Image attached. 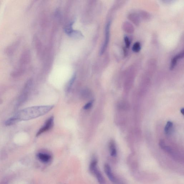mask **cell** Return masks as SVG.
<instances>
[{
  "instance_id": "7",
  "label": "cell",
  "mask_w": 184,
  "mask_h": 184,
  "mask_svg": "<svg viewBox=\"0 0 184 184\" xmlns=\"http://www.w3.org/2000/svg\"><path fill=\"white\" fill-rule=\"evenodd\" d=\"M38 159L43 162L47 163L51 159V157L48 154L39 153L37 155Z\"/></svg>"
},
{
  "instance_id": "18",
  "label": "cell",
  "mask_w": 184,
  "mask_h": 184,
  "mask_svg": "<svg viewBox=\"0 0 184 184\" xmlns=\"http://www.w3.org/2000/svg\"><path fill=\"white\" fill-rule=\"evenodd\" d=\"M181 113H182V115H184V108H182L181 109Z\"/></svg>"
},
{
  "instance_id": "17",
  "label": "cell",
  "mask_w": 184,
  "mask_h": 184,
  "mask_svg": "<svg viewBox=\"0 0 184 184\" xmlns=\"http://www.w3.org/2000/svg\"><path fill=\"white\" fill-rule=\"evenodd\" d=\"M124 41H125L126 47L127 48H128L130 47V42L128 38L126 36L124 38Z\"/></svg>"
},
{
  "instance_id": "16",
  "label": "cell",
  "mask_w": 184,
  "mask_h": 184,
  "mask_svg": "<svg viewBox=\"0 0 184 184\" xmlns=\"http://www.w3.org/2000/svg\"><path fill=\"white\" fill-rule=\"evenodd\" d=\"M93 100L90 101L89 103L86 104L84 106V109L85 110H87L90 109L93 106Z\"/></svg>"
},
{
  "instance_id": "15",
  "label": "cell",
  "mask_w": 184,
  "mask_h": 184,
  "mask_svg": "<svg viewBox=\"0 0 184 184\" xmlns=\"http://www.w3.org/2000/svg\"><path fill=\"white\" fill-rule=\"evenodd\" d=\"M76 77V75L75 74V75H74L73 76L72 78H71L70 81L69 82L67 88V91L68 92L70 90V89L71 88V87H72L74 81L75 80Z\"/></svg>"
},
{
  "instance_id": "11",
  "label": "cell",
  "mask_w": 184,
  "mask_h": 184,
  "mask_svg": "<svg viewBox=\"0 0 184 184\" xmlns=\"http://www.w3.org/2000/svg\"><path fill=\"white\" fill-rule=\"evenodd\" d=\"M97 161L96 159L93 160L90 163L89 169L91 173H94L95 171L97 170Z\"/></svg>"
},
{
  "instance_id": "14",
  "label": "cell",
  "mask_w": 184,
  "mask_h": 184,
  "mask_svg": "<svg viewBox=\"0 0 184 184\" xmlns=\"http://www.w3.org/2000/svg\"><path fill=\"white\" fill-rule=\"evenodd\" d=\"M141 50V45L139 42H136L133 45V50L134 52L138 53Z\"/></svg>"
},
{
  "instance_id": "2",
  "label": "cell",
  "mask_w": 184,
  "mask_h": 184,
  "mask_svg": "<svg viewBox=\"0 0 184 184\" xmlns=\"http://www.w3.org/2000/svg\"><path fill=\"white\" fill-rule=\"evenodd\" d=\"M53 124H54V117H51L47 120L45 125L38 130L36 135L37 137L40 136L43 133L50 130L53 127Z\"/></svg>"
},
{
  "instance_id": "4",
  "label": "cell",
  "mask_w": 184,
  "mask_h": 184,
  "mask_svg": "<svg viewBox=\"0 0 184 184\" xmlns=\"http://www.w3.org/2000/svg\"><path fill=\"white\" fill-rule=\"evenodd\" d=\"M30 82H29L26 84V87L24 89L23 93H22L21 95L20 96V99L19 100L18 105H20L21 104H23L26 100L27 97V96L28 92L29 91L30 87L31 84Z\"/></svg>"
},
{
  "instance_id": "9",
  "label": "cell",
  "mask_w": 184,
  "mask_h": 184,
  "mask_svg": "<svg viewBox=\"0 0 184 184\" xmlns=\"http://www.w3.org/2000/svg\"><path fill=\"white\" fill-rule=\"evenodd\" d=\"M93 173L95 175L99 183L100 184H103L104 180L103 175L101 172L97 169Z\"/></svg>"
},
{
  "instance_id": "1",
  "label": "cell",
  "mask_w": 184,
  "mask_h": 184,
  "mask_svg": "<svg viewBox=\"0 0 184 184\" xmlns=\"http://www.w3.org/2000/svg\"><path fill=\"white\" fill-rule=\"evenodd\" d=\"M54 108L53 105L31 107L19 111L14 116L7 120L6 126L13 125L21 121H28L45 115Z\"/></svg>"
},
{
  "instance_id": "12",
  "label": "cell",
  "mask_w": 184,
  "mask_h": 184,
  "mask_svg": "<svg viewBox=\"0 0 184 184\" xmlns=\"http://www.w3.org/2000/svg\"><path fill=\"white\" fill-rule=\"evenodd\" d=\"M73 22H72L68 25L65 27V32L67 35H69L73 31V29L72 26L73 25Z\"/></svg>"
},
{
  "instance_id": "13",
  "label": "cell",
  "mask_w": 184,
  "mask_h": 184,
  "mask_svg": "<svg viewBox=\"0 0 184 184\" xmlns=\"http://www.w3.org/2000/svg\"><path fill=\"white\" fill-rule=\"evenodd\" d=\"M69 35L73 38H82L83 37L82 34L80 32L74 30Z\"/></svg>"
},
{
  "instance_id": "10",
  "label": "cell",
  "mask_w": 184,
  "mask_h": 184,
  "mask_svg": "<svg viewBox=\"0 0 184 184\" xmlns=\"http://www.w3.org/2000/svg\"><path fill=\"white\" fill-rule=\"evenodd\" d=\"M173 126V124L172 122H168L165 127L164 130L166 134L170 135L171 133L172 128Z\"/></svg>"
},
{
  "instance_id": "6",
  "label": "cell",
  "mask_w": 184,
  "mask_h": 184,
  "mask_svg": "<svg viewBox=\"0 0 184 184\" xmlns=\"http://www.w3.org/2000/svg\"><path fill=\"white\" fill-rule=\"evenodd\" d=\"M184 56V52L182 51V52H181L179 53V54H177V55L175 56L173 58V59H172L171 65H170V69L171 70L173 69H174L175 67L176 66L178 60L179 59H181Z\"/></svg>"
},
{
  "instance_id": "8",
  "label": "cell",
  "mask_w": 184,
  "mask_h": 184,
  "mask_svg": "<svg viewBox=\"0 0 184 184\" xmlns=\"http://www.w3.org/2000/svg\"><path fill=\"white\" fill-rule=\"evenodd\" d=\"M110 152L111 156L115 157L117 155V151L115 142L113 141H111L109 143Z\"/></svg>"
},
{
  "instance_id": "3",
  "label": "cell",
  "mask_w": 184,
  "mask_h": 184,
  "mask_svg": "<svg viewBox=\"0 0 184 184\" xmlns=\"http://www.w3.org/2000/svg\"><path fill=\"white\" fill-rule=\"evenodd\" d=\"M110 27V23L109 22L106 25L105 29V42L101 50L100 54L102 55L104 52L109 43V30Z\"/></svg>"
},
{
  "instance_id": "5",
  "label": "cell",
  "mask_w": 184,
  "mask_h": 184,
  "mask_svg": "<svg viewBox=\"0 0 184 184\" xmlns=\"http://www.w3.org/2000/svg\"><path fill=\"white\" fill-rule=\"evenodd\" d=\"M104 170L110 180L113 182H115V178L112 173L110 166L108 164H105L104 166Z\"/></svg>"
}]
</instances>
